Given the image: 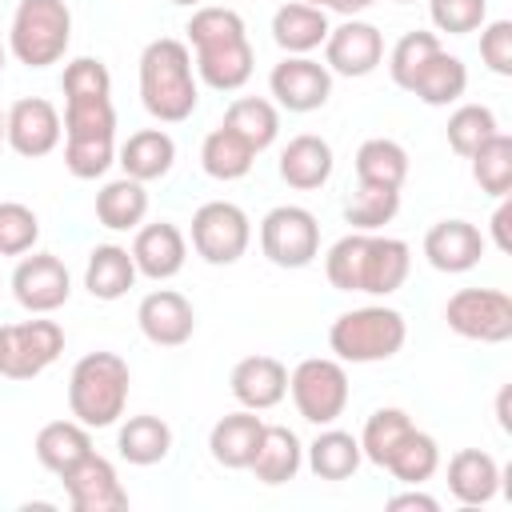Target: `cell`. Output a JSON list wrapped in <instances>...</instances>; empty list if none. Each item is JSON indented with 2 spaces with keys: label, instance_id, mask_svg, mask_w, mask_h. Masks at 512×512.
I'll use <instances>...</instances> for the list:
<instances>
[{
  "label": "cell",
  "instance_id": "6da1fadb",
  "mask_svg": "<svg viewBox=\"0 0 512 512\" xmlns=\"http://www.w3.org/2000/svg\"><path fill=\"white\" fill-rule=\"evenodd\" d=\"M64 92V168L76 180H96L116 164L112 72L96 56H76L60 76Z\"/></svg>",
  "mask_w": 512,
  "mask_h": 512
},
{
  "label": "cell",
  "instance_id": "7a4b0ae2",
  "mask_svg": "<svg viewBox=\"0 0 512 512\" xmlns=\"http://www.w3.org/2000/svg\"><path fill=\"white\" fill-rule=\"evenodd\" d=\"M412 272V248L400 236L348 232L324 256V276L336 292L392 296Z\"/></svg>",
  "mask_w": 512,
  "mask_h": 512
},
{
  "label": "cell",
  "instance_id": "3957f363",
  "mask_svg": "<svg viewBox=\"0 0 512 512\" xmlns=\"http://www.w3.org/2000/svg\"><path fill=\"white\" fill-rule=\"evenodd\" d=\"M140 104L160 124H184L200 104L192 48L176 36H156L140 52Z\"/></svg>",
  "mask_w": 512,
  "mask_h": 512
},
{
  "label": "cell",
  "instance_id": "277c9868",
  "mask_svg": "<svg viewBox=\"0 0 512 512\" xmlns=\"http://www.w3.org/2000/svg\"><path fill=\"white\" fill-rule=\"evenodd\" d=\"M132 372L116 352H84L68 372V412L84 428H112L128 408Z\"/></svg>",
  "mask_w": 512,
  "mask_h": 512
},
{
  "label": "cell",
  "instance_id": "5b68a950",
  "mask_svg": "<svg viewBox=\"0 0 512 512\" xmlns=\"http://www.w3.org/2000/svg\"><path fill=\"white\" fill-rule=\"evenodd\" d=\"M408 340V320L404 312L388 304H364L348 308L332 320L328 328V348L340 364H380L392 360Z\"/></svg>",
  "mask_w": 512,
  "mask_h": 512
},
{
  "label": "cell",
  "instance_id": "8992f818",
  "mask_svg": "<svg viewBox=\"0 0 512 512\" xmlns=\"http://www.w3.org/2000/svg\"><path fill=\"white\" fill-rule=\"evenodd\" d=\"M72 44V8L64 0H20L8 24V52L24 68H52Z\"/></svg>",
  "mask_w": 512,
  "mask_h": 512
},
{
  "label": "cell",
  "instance_id": "52a82bcc",
  "mask_svg": "<svg viewBox=\"0 0 512 512\" xmlns=\"http://www.w3.org/2000/svg\"><path fill=\"white\" fill-rule=\"evenodd\" d=\"M288 396H292L300 420L324 428L344 416V408L352 400V384L336 356H308L288 372Z\"/></svg>",
  "mask_w": 512,
  "mask_h": 512
},
{
  "label": "cell",
  "instance_id": "ba28073f",
  "mask_svg": "<svg viewBox=\"0 0 512 512\" xmlns=\"http://www.w3.org/2000/svg\"><path fill=\"white\" fill-rule=\"evenodd\" d=\"M444 324L460 340L504 344L512 340V296L504 288H460L444 304Z\"/></svg>",
  "mask_w": 512,
  "mask_h": 512
},
{
  "label": "cell",
  "instance_id": "9c48e42d",
  "mask_svg": "<svg viewBox=\"0 0 512 512\" xmlns=\"http://www.w3.org/2000/svg\"><path fill=\"white\" fill-rule=\"evenodd\" d=\"M252 244V220L232 200H208L192 212V248L204 264L228 268Z\"/></svg>",
  "mask_w": 512,
  "mask_h": 512
},
{
  "label": "cell",
  "instance_id": "30bf717a",
  "mask_svg": "<svg viewBox=\"0 0 512 512\" xmlns=\"http://www.w3.org/2000/svg\"><path fill=\"white\" fill-rule=\"evenodd\" d=\"M260 252L276 268H308L320 256V220L300 204H276L260 220Z\"/></svg>",
  "mask_w": 512,
  "mask_h": 512
},
{
  "label": "cell",
  "instance_id": "8fae6325",
  "mask_svg": "<svg viewBox=\"0 0 512 512\" xmlns=\"http://www.w3.org/2000/svg\"><path fill=\"white\" fill-rule=\"evenodd\" d=\"M12 296L24 312L48 316L68 304L72 296V272L52 252H24L12 268Z\"/></svg>",
  "mask_w": 512,
  "mask_h": 512
},
{
  "label": "cell",
  "instance_id": "7c38bea8",
  "mask_svg": "<svg viewBox=\"0 0 512 512\" xmlns=\"http://www.w3.org/2000/svg\"><path fill=\"white\" fill-rule=\"evenodd\" d=\"M64 140V120L60 108L44 96H20L12 100V108L4 112V144L24 156V160H40L52 156Z\"/></svg>",
  "mask_w": 512,
  "mask_h": 512
},
{
  "label": "cell",
  "instance_id": "4fadbf2b",
  "mask_svg": "<svg viewBox=\"0 0 512 512\" xmlns=\"http://www.w3.org/2000/svg\"><path fill=\"white\" fill-rule=\"evenodd\" d=\"M380 64H384V32L376 24H368L360 16H348L336 28H328L324 68L332 76L360 80V76H372Z\"/></svg>",
  "mask_w": 512,
  "mask_h": 512
},
{
  "label": "cell",
  "instance_id": "5bb4252c",
  "mask_svg": "<svg viewBox=\"0 0 512 512\" xmlns=\"http://www.w3.org/2000/svg\"><path fill=\"white\" fill-rule=\"evenodd\" d=\"M268 92L272 104L284 112H316L328 104L332 96V72L312 60V56H284L272 72H268Z\"/></svg>",
  "mask_w": 512,
  "mask_h": 512
},
{
  "label": "cell",
  "instance_id": "9a60e30c",
  "mask_svg": "<svg viewBox=\"0 0 512 512\" xmlns=\"http://www.w3.org/2000/svg\"><path fill=\"white\" fill-rule=\"evenodd\" d=\"M64 352V328L56 320L32 316L20 324H8V380H36L44 368H52Z\"/></svg>",
  "mask_w": 512,
  "mask_h": 512
},
{
  "label": "cell",
  "instance_id": "2e32d148",
  "mask_svg": "<svg viewBox=\"0 0 512 512\" xmlns=\"http://www.w3.org/2000/svg\"><path fill=\"white\" fill-rule=\"evenodd\" d=\"M64 496L72 512H124L128 508V488L116 476V464L104 460L100 452L84 456L72 472L60 476Z\"/></svg>",
  "mask_w": 512,
  "mask_h": 512
},
{
  "label": "cell",
  "instance_id": "e0dca14e",
  "mask_svg": "<svg viewBox=\"0 0 512 512\" xmlns=\"http://www.w3.org/2000/svg\"><path fill=\"white\" fill-rule=\"evenodd\" d=\"M136 324L148 344L156 348H180L196 332V308L176 288H156L136 304Z\"/></svg>",
  "mask_w": 512,
  "mask_h": 512
},
{
  "label": "cell",
  "instance_id": "ac0fdd59",
  "mask_svg": "<svg viewBox=\"0 0 512 512\" xmlns=\"http://www.w3.org/2000/svg\"><path fill=\"white\" fill-rule=\"evenodd\" d=\"M484 248H488V240L468 220H436L424 232V260L436 272H448V276H460V272L476 268Z\"/></svg>",
  "mask_w": 512,
  "mask_h": 512
},
{
  "label": "cell",
  "instance_id": "d6986e66",
  "mask_svg": "<svg viewBox=\"0 0 512 512\" xmlns=\"http://www.w3.org/2000/svg\"><path fill=\"white\" fill-rule=\"evenodd\" d=\"M132 260H136V272L164 284L172 276H180L184 260H188V240L184 232L172 224V220H156V224H140L136 228V240H132Z\"/></svg>",
  "mask_w": 512,
  "mask_h": 512
},
{
  "label": "cell",
  "instance_id": "ffe728a7",
  "mask_svg": "<svg viewBox=\"0 0 512 512\" xmlns=\"http://www.w3.org/2000/svg\"><path fill=\"white\" fill-rule=\"evenodd\" d=\"M228 392L240 408L252 412H268L288 396V368L276 356H244L236 360L232 376H228Z\"/></svg>",
  "mask_w": 512,
  "mask_h": 512
},
{
  "label": "cell",
  "instance_id": "44dd1931",
  "mask_svg": "<svg viewBox=\"0 0 512 512\" xmlns=\"http://www.w3.org/2000/svg\"><path fill=\"white\" fill-rule=\"evenodd\" d=\"M280 180L296 192H316L332 180V168H336V156H332V144L316 132H300L292 136L284 148H280Z\"/></svg>",
  "mask_w": 512,
  "mask_h": 512
},
{
  "label": "cell",
  "instance_id": "7402d4cb",
  "mask_svg": "<svg viewBox=\"0 0 512 512\" xmlns=\"http://www.w3.org/2000/svg\"><path fill=\"white\" fill-rule=\"evenodd\" d=\"M500 480H504V472H500L496 456L484 448H460L448 460V492L464 508L492 504L500 492Z\"/></svg>",
  "mask_w": 512,
  "mask_h": 512
},
{
  "label": "cell",
  "instance_id": "603a6c76",
  "mask_svg": "<svg viewBox=\"0 0 512 512\" xmlns=\"http://www.w3.org/2000/svg\"><path fill=\"white\" fill-rule=\"evenodd\" d=\"M192 68H196V80L208 84L212 92H240V88L252 80V68H256L252 40L244 36V40L196 48V52H192Z\"/></svg>",
  "mask_w": 512,
  "mask_h": 512
},
{
  "label": "cell",
  "instance_id": "cb8c5ba5",
  "mask_svg": "<svg viewBox=\"0 0 512 512\" xmlns=\"http://www.w3.org/2000/svg\"><path fill=\"white\" fill-rule=\"evenodd\" d=\"M328 12L316 4H300L288 0L272 12V40L284 56H312L316 48H324L328 40Z\"/></svg>",
  "mask_w": 512,
  "mask_h": 512
},
{
  "label": "cell",
  "instance_id": "d4e9b609",
  "mask_svg": "<svg viewBox=\"0 0 512 512\" xmlns=\"http://www.w3.org/2000/svg\"><path fill=\"white\" fill-rule=\"evenodd\" d=\"M300 468H304V444H300V436H296L292 428H284V424H264L248 472H252L260 484L280 488V484L296 480Z\"/></svg>",
  "mask_w": 512,
  "mask_h": 512
},
{
  "label": "cell",
  "instance_id": "484cf974",
  "mask_svg": "<svg viewBox=\"0 0 512 512\" xmlns=\"http://www.w3.org/2000/svg\"><path fill=\"white\" fill-rule=\"evenodd\" d=\"M116 164L124 168V176H132L140 184L164 180L176 164V140L164 128H140L116 148Z\"/></svg>",
  "mask_w": 512,
  "mask_h": 512
},
{
  "label": "cell",
  "instance_id": "4316f807",
  "mask_svg": "<svg viewBox=\"0 0 512 512\" xmlns=\"http://www.w3.org/2000/svg\"><path fill=\"white\" fill-rule=\"evenodd\" d=\"M404 92H412V96H416L420 104H428V108H448V104H456V100L468 92V68H464L460 56L436 48V52L420 64V72L408 80Z\"/></svg>",
  "mask_w": 512,
  "mask_h": 512
},
{
  "label": "cell",
  "instance_id": "83f0119b",
  "mask_svg": "<svg viewBox=\"0 0 512 512\" xmlns=\"http://www.w3.org/2000/svg\"><path fill=\"white\" fill-rule=\"evenodd\" d=\"M260 432H264V420H260V412H252V408H240V412H228V416H220L216 424H212V432H208V452H212V460L220 464V468H248L252 464V452H256V444H260Z\"/></svg>",
  "mask_w": 512,
  "mask_h": 512
},
{
  "label": "cell",
  "instance_id": "f1b7e54d",
  "mask_svg": "<svg viewBox=\"0 0 512 512\" xmlns=\"http://www.w3.org/2000/svg\"><path fill=\"white\" fill-rule=\"evenodd\" d=\"M32 452L40 460V468H48L52 476H64L72 472L84 456H92V428H84L80 420H48L36 440H32Z\"/></svg>",
  "mask_w": 512,
  "mask_h": 512
},
{
  "label": "cell",
  "instance_id": "f546056e",
  "mask_svg": "<svg viewBox=\"0 0 512 512\" xmlns=\"http://www.w3.org/2000/svg\"><path fill=\"white\" fill-rule=\"evenodd\" d=\"M304 464L312 468L316 480H348L364 464L360 436H352V432H344L336 424H324L316 432V440L304 444Z\"/></svg>",
  "mask_w": 512,
  "mask_h": 512
},
{
  "label": "cell",
  "instance_id": "4dcf8cb0",
  "mask_svg": "<svg viewBox=\"0 0 512 512\" xmlns=\"http://www.w3.org/2000/svg\"><path fill=\"white\" fill-rule=\"evenodd\" d=\"M116 452H120V460H128L136 468H152V464L168 460V452H172V428H168V420H160L152 412L128 416L116 428Z\"/></svg>",
  "mask_w": 512,
  "mask_h": 512
},
{
  "label": "cell",
  "instance_id": "1f68e13d",
  "mask_svg": "<svg viewBox=\"0 0 512 512\" xmlns=\"http://www.w3.org/2000/svg\"><path fill=\"white\" fill-rule=\"evenodd\" d=\"M136 260L124 244H96L88 252V264H84V288L96 296V300H120L128 296V288L136 284Z\"/></svg>",
  "mask_w": 512,
  "mask_h": 512
},
{
  "label": "cell",
  "instance_id": "d6a6232c",
  "mask_svg": "<svg viewBox=\"0 0 512 512\" xmlns=\"http://www.w3.org/2000/svg\"><path fill=\"white\" fill-rule=\"evenodd\" d=\"M220 124L232 128V132L260 156V152L272 148L276 136H280V108H276L272 100H264V96H236V100L224 108V120H220Z\"/></svg>",
  "mask_w": 512,
  "mask_h": 512
},
{
  "label": "cell",
  "instance_id": "836d02e7",
  "mask_svg": "<svg viewBox=\"0 0 512 512\" xmlns=\"http://www.w3.org/2000/svg\"><path fill=\"white\" fill-rule=\"evenodd\" d=\"M356 184H380V188H404L408 180V148L388 136H372L352 156Z\"/></svg>",
  "mask_w": 512,
  "mask_h": 512
},
{
  "label": "cell",
  "instance_id": "e575fe53",
  "mask_svg": "<svg viewBox=\"0 0 512 512\" xmlns=\"http://www.w3.org/2000/svg\"><path fill=\"white\" fill-rule=\"evenodd\" d=\"M144 216H148V192L140 180L120 176L96 192V220L108 232H136L144 224Z\"/></svg>",
  "mask_w": 512,
  "mask_h": 512
},
{
  "label": "cell",
  "instance_id": "d590c367",
  "mask_svg": "<svg viewBox=\"0 0 512 512\" xmlns=\"http://www.w3.org/2000/svg\"><path fill=\"white\" fill-rule=\"evenodd\" d=\"M436 468H440V444H436V436L420 432L416 424L400 436V444L384 460V472L392 480H400V484H412V488L416 484H428L436 476Z\"/></svg>",
  "mask_w": 512,
  "mask_h": 512
},
{
  "label": "cell",
  "instance_id": "8d00e7d4",
  "mask_svg": "<svg viewBox=\"0 0 512 512\" xmlns=\"http://www.w3.org/2000/svg\"><path fill=\"white\" fill-rule=\"evenodd\" d=\"M252 164H256V152H252L232 128H224V124H216V128L204 136V144H200V168H204L212 180H220V184L248 176Z\"/></svg>",
  "mask_w": 512,
  "mask_h": 512
},
{
  "label": "cell",
  "instance_id": "74e56055",
  "mask_svg": "<svg viewBox=\"0 0 512 512\" xmlns=\"http://www.w3.org/2000/svg\"><path fill=\"white\" fill-rule=\"evenodd\" d=\"M400 212V188H380V184H356V192L344 200V224L352 232H380L392 224Z\"/></svg>",
  "mask_w": 512,
  "mask_h": 512
},
{
  "label": "cell",
  "instance_id": "f35d334b",
  "mask_svg": "<svg viewBox=\"0 0 512 512\" xmlns=\"http://www.w3.org/2000/svg\"><path fill=\"white\" fill-rule=\"evenodd\" d=\"M468 160H472V180L480 184V192L496 200L512 192V136L508 132H492Z\"/></svg>",
  "mask_w": 512,
  "mask_h": 512
},
{
  "label": "cell",
  "instance_id": "ab89813d",
  "mask_svg": "<svg viewBox=\"0 0 512 512\" xmlns=\"http://www.w3.org/2000/svg\"><path fill=\"white\" fill-rule=\"evenodd\" d=\"M188 48H212V44H228V40H244L248 36V24L236 8H224V4H200L192 8L188 24Z\"/></svg>",
  "mask_w": 512,
  "mask_h": 512
},
{
  "label": "cell",
  "instance_id": "60d3db41",
  "mask_svg": "<svg viewBox=\"0 0 512 512\" xmlns=\"http://www.w3.org/2000/svg\"><path fill=\"white\" fill-rule=\"evenodd\" d=\"M408 428H412V416H408L404 408H392V404L376 408V412L364 420V432H360V452H364V460L376 464V468H384L388 452L400 444V436H404Z\"/></svg>",
  "mask_w": 512,
  "mask_h": 512
},
{
  "label": "cell",
  "instance_id": "b9f144b4",
  "mask_svg": "<svg viewBox=\"0 0 512 512\" xmlns=\"http://www.w3.org/2000/svg\"><path fill=\"white\" fill-rule=\"evenodd\" d=\"M492 132H500V124H496V112L488 108V104H460L452 116H448V128H444V136H448V148L456 152V156H472Z\"/></svg>",
  "mask_w": 512,
  "mask_h": 512
},
{
  "label": "cell",
  "instance_id": "7bdbcfd3",
  "mask_svg": "<svg viewBox=\"0 0 512 512\" xmlns=\"http://www.w3.org/2000/svg\"><path fill=\"white\" fill-rule=\"evenodd\" d=\"M436 48H444L436 32H424V28L404 32V36L392 44V52H388V76H392V84H396V88H408V80L420 72V64H424Z\"/></svg>",
  "mask_w": 512,
  "mask_h": 512
},
{
  "label": "cell",
  "instance_id": "ee69618b",
  "mask_svg": "<svg viewBox=\"0 0 512 512\" xmlns=\"http://www.w3.org/2000/svg\"><path fill=\"white\" fill-rule=\"evenodd\" d=\"M40 240V216L20 200H0V256H24Z\"/></svg>",
  "mask_w": 512,
  "mask_h": 512
},
{
  "label": "cell",
  "instance_id": "f6af8a7d",
  "mask_svg": "<svg viewBox=\"0 0 512 512\" xmlns=\"http://www.w3.org/2000/svg\"><path fill=\"white\" fill-rule=\"evenodd\" d=\"M428 20L436 32L448 36H468L484 28L488 20V0H428Z\"/></svg>",
  "mask_w": 512,
  "mask_h": 512
},
{
  "label": "cell",
  "instance_id": "bcb514c9",
  "mask_svg": "<svg viewBox=\"0 0 512 512\" xmlns=\"http://www.w3.org/2000/svg\"><path fill=\"white\" fill-rule=\"evenodd\" d=\"M480 60L492 76H512V20H484Z\"/></svg>",
  "mask_w": 512,
  "mask_h": 512
},
{
  "label": "cell",
  "instance_id": "7dc6e473",
  "mask_svg": "<svg viewBox=\"0 0 512 512\" xmlns=\"http://www.w3.org/2000/svg\"><path fill=\"white\" fill-rule=\"evenodd\" d=\"M508 224H512V200L508 196H500V204H496V212H492V220H488V228H492V244H496V252H512V236H508Z\"/></svg>",
  "mask_w": 512,
  "mask_h": 512
},
{
  "label": "cell",
  "instance_id": "c3c4849f",
  "mask_svg": "<svg viewBox=\"0 0 512 512\" xmlns=\"http://www.w3.org/2000/svg\"><path fill=\"white\" fill-rule=\"evenodd\" d=\"M388 508H424V512H436V508H440V500H436V496H428V492H420V484H416V492H400V496H392V500H388Z\"/></svg>",
  "mask_w": 512,
  "mask_h": 512
},
{
  "label": "cell",
  "instance_id": "681fc988",
  "mask_svg": "<svg viewBox=\"0 0 512 512\" xmlns=\"http://www.w3.org/2000/svg\"><path fill=\"white\" fill-rule=\"evenodd\" d=\"M372 4H376V0H332L328 8H332L336 16H344V20H348V16H360V12H368Z\"/></svg>",
  "mask_w": 512,
  "mask_h": 512
},
{
  "label": "cell",
  "instance_id": "f907efd6",
  "mask_svg": "<svg viewBox=\"0 0 512 512\" xmlns=\"http://www.w3.org/2000/svg\"><path fill=\"white\" fill-rule=\"evenodd\" d=\"M508 392H512V388L504 384V388H500V396H496V420H500V428H504V432H512V416H508Z\"/></svg>",
  "mask_w": 512,
  "mask_h": 512
},
{
  "label": "cell",
  "instance_id": "816d5d0a",
  "mask_svg": "<svg viewBox=\"0 0 512 512\" xmlns=\"http://www.w3.org/2000/svg\"><path fill=\"white\" fill-rule=\"evenodd\" d=\"M4 364H8V328L0 324V376H4Z\"/></svg>",
  "mask_w": 512,
  "mask_h": 512
},
{
  "label": "cell",
  "instance_id": "f5cc1de1",
  "mask_svg": "<svg viewBox=\"0 0 512 512\" xmlns=\"http://www.w3.org/2000/svg\"><path fill=\"white\" fill-rule=\"evenodd\" d=\"M168 4H180V8H200L204 0H168Z\"/></svg>",
  "mask_w": 512,
  "mask_h": 512
},
{
  "label": "cell",
  "instance_id": "db71d44e",
  "mask_svg": "<svg viewBox=\"0 0 512 512\" xmlns=\"http://www.w3.org/2000/svg\"><path fill=\"white\" fill-rule=\"evenodd\" d=\"M300 4H316V8H328L332 0H300Z\"/></svg>",
  "mask_w": 512,
  "mask_h": 512
},
{
  "label": "cell",
  "instance_id": "11a10c76",
  "mask_svg": "<svg viewBox=\"0 0 512 512\" xmlns=\"http://www.w3.org/2000/svg\"><path fill=\"white\" fill-rule=\"evenodd\" d=\"M4 64H8V48L0 44V72H4Z\"/></svg>",
  "mask_w": 512,
  "mask_h": 512
},
{
  "label": "cell",
  "instance_id": "9f6ffc18",
  "mask_svg": "<svg viewBox=\"0 0 512 512\" xmlns=\"http://www.w3.org/2000/svg\"><path fill=\"white\" fill-rule=\"evenodd\" d=\"M0 144H4V112H0Z\"/></svg>",
  "mask_w": 512,
  "mask_h": 512
},
{
  "label": "cell",
  "instance_id": "6f0895ef",
  "mask_svg": "<svg viewBox=\"0 0 512 512\" xmlns=\"http://www.w3.org/2000/svg\"><path fill=\"white\" fill-rule=\"evenodd\" d=\"M392 4H416V0H392Z\"/></svg>",
  "mask_w": 512,
  "mask_h": 512
}]
</instances>
